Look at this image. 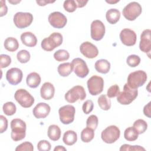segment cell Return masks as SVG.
I'll return each instance as SVG.
<instances>
[{
	"mask_svg": "<svg viewBox=\"0 0 151 151\" xmlns=\"http://www.w3.org/2000/svg\"><path fill=\"white\" fill-rule=\"evenodd\" d=\"M60 120L64 124H69L74 120L76 109L72 105H65L58 110Z\"/></svg>",
	"mask_w": 151,
	"mask_h": 151,
	"instance_id": "10",
	"label": "cell"
},
{
	"mask_svg": "<svg viewBox=\"0 0 151 151\" xmlns=\"http://www.w3.org/2000/svg\"><path fill=\"white\" fill-rule=\"evenodd\" d=\"M58 74L62 77L68 76L73 70L72 64L70 63H64L60 64L57 68Z\"/></svg>",
	"mask_w": 151,
	"mask_h": 151,
	"instance_id": "28",
	"label": "cell"
},
{
	"mask_svg": "<svg viewBox=\"0 0 151 151\" xmlns=\"http://www.w3.org/2000/svg\"><path fill=\"white\" fill-rule=\"evenodd\" d=\"M138 133L133 127H129L124 130V139L130 142H133L138 138Z\"/></svg>",
	"mask_w": 151,
	"mask_h": 151,
	"instance_id": "30",
	"label": "cell"
},
{
	"mask_svg": "<svg viewBox=\"0 0 151 151\" xmlns=\"http://www.w3.org/2000/svg\"><path fill=\"white\" fill-rule=\"evenodd\" d=\"M33 150H34L33 145L31 143L29 142H23L15 148L16 151H23V150L32 151Z\"/></svg>",
	"mask_w": 151,
	"mask_h": 151,
	"instance_id": "42",
	"label": "cell"
},
{
	"mask_svg": "<svg viewBox=\"0 0 151 151\" xmlns=\"http://www.w3.org/2000/svg\"><path fill=\"white\" fill-rule=\"evenodd\" d=\"M4 45L6 50L10 52H14L18 50L19 47V42L18 40L14 37H8L5 39Z\"/></svg>",
	"mask_w": 151,
	"mask_h": 151,
	"instance_id": "27",
	"label": "cell"
},
{
	"mask_svg": "<svg viewBox=\"0 0 151 151\" xmlns=\"http://www.w3.org/2000/svg\"><path fill=\"white\" fill-rule=\"evenodd\" d=\"M30 54L25 50H22L18 52L17 54V58L18 61L21 63H27L30 60Z\"/></svg>",
	"mask_w": 151,
	"mask_h": 151,
	"instance_id": "35",
	"label": "cell"
},
{
	"mask_svg": "<svg viewBox=\"0 0 151 151\" xmlns=\"http://www.w3.org/2000/svg\"><path fill=\"white\" fill-rule=\"evenodd\" d=\"M55 1H48L46 0H42V1H36V2L38 4L39 6H45L48 4L53 3Z\"/></svg>",
	"mask_w": 151,
	"mask_h": 151,
	"instance_id": "49",
	"label": "cell"
},
{
	"mask_svg": "<svg viewBox=\"0 0 151 151\" xmlns=\"http://www.w3.org/2000/svg\"><path fill=\"white\" fill-rule=\"evenodd\" d=\"M26 123L20 119H14L11 122L12 139L15 141H19L25 138L26 135Z\"/></svg>",
	"mask_w": 151,
	"mask_h": 151,
	"instance_id": "1",
	"label": "cell"
},
{
	"mask_svg": "<svg viewBox=\"0 0 151 151\" xmlns=\"http://www.w3.org/2000/svg\"><path fill=\"white\" fill-rule=\"evenodd\" d=\"M77 140V134L73 130H67L63 135V141L68 146L73 145Z\"/></svg>",
	"mask_w": 151,
	"mask_h": 151,
	"instance_id": "25",
	"label": "cell"
},
{
	"mask_svg": "<svg viewBox=\"0 0 151 151\" xmlns=\"http://www.w3.org/2000/svg\"><path fill=\"white\" fill-rule=\"evenodd\" d=\"M127 65L131 67H135L137 66L140 63V58L135 54L130 55L126 59Z\"/></svg>",
	"mask_w": 151,
	"mask_h": 151,
	"instance_id": "37",
	"label": "cell"
},
{
	"mask_svg": "<svg viewBox=\"0 0 151 151\" xmlns=\"http://www.w3.org/2000/svg\"><path fill=\"white\" fill-rule=\"evenodd\" d=\"M99 120L97 117L96 115L92 114L90 115L87 119L86 126L87 127H89L94 130H95L98 126Z\"/></svg>",
	"mask_w": 151,
	"mask_h": 151,
	"instance_id": "36",
	"label": "cell"
},
{
	"mask_svg": "<svg viewBox=\"0 0 151 151\" xmlns=\"http://www.w3.org/2000/svg\"><path fill=\"white\" fill-rule=\"evenodd\" d=\"M93 107L94 104L93 101L91 100H87L83 103L82 109L85 114H88L92 111V110H93Z\"/></svg>",
	"mask_w": 151,
	"mask_h": 151,
	"instance_id": "43",
	"label": "cell"
},
{
	"mask_svg": "<svg viewBox=\"0 0 151 151\" xmlns=\"http://www.w3.org/2000/svg\"><path fill=\"white\" fill-rule=\"evenodd\" d=\"M23 77V73L21 69L18 68H11L6 73V78L8 82L11 85H17L20 83Z\"/></svg>",
	"mask_w": 151,
	"mask_h": 151,
	"instance_id": "17",
	"label": "cell"
},
{
	"mask_svg": "<svg viewBox=\"0 0 151 151\" xmlns=\"http://www.w3.org/2000/svg\"><path fill=\"white\" fill-rule=\"evenodd\" d=\"M119 1H114V2H110V1H106L107 2L109 3V4H114V3H116L117 2H119Z\"/></svg>",
	"mask_w": 151,
	"mask_h": 151,
	"instance_id": "52",
	"label": "cell"
},
{
	"mask_svg": "<svg viewBox=\"0 0 151 151\" xmlns=\"http://www.w3.org/2000/svg\"><path fill=\"white\" fill-rule=\"evenodd\" d=\"M94 67L97 72L102 74H106L110 71V63L107 60L100 59L96 62Z\"/></svg>",
	"mask_w": 151,
	"mask_h": 151,
	"instance_id": "23",
	"label": "cell"
},
{
	"mask_svg": "<svg viewBox=\"0 0 151 151\" xmlns=\"http://www.w3.org/2000/svg\"><path fill=\"white\" fill-rule=\"evenodd\" d=\"M136 38L135 32L129 28H124L120 33V39L122 42L126 46L134 45L136 44Z\"/></svg>",
	"mask_w": 151,
	"mask_h": 151,
	"instance_id": "15",
	"label": "cell"
},
{
	"mask_svg": "<svg viewBox=\"0 0 151 151\" xmlns=\"http://www.w3.org/2000/svg\"><path fill=\"white\" fill-rule=\"evenodd\" d=\"M94 137V130L86 127L81 132V139L84 143H88L91 142Z\"/></svg>",
	"mask_w": 151,
	"mask_h": 151,
	"instance_id": "29",
	"label": "cell"
},
{
	"mask_svg": "<svg viewBox=\"0 0 151 151\" xmlns=\"http://www.w3.org/2000/svg\"><path fill=\"white\" fill-rule=\"evenodd\" d=\"M120 135V131L119 127L114 125H111L102 131L101 137L105 143L111 144L119 139Z\"/></svg>",
	"mask_w": 151,
	"mask_h": 151,
	"instance_id": "8",
	"label": "cell"
},
{
	"mask_svg": "<svg viewBox=\"0 0 151 151\" xmlns=\"http://www.w3.org/2000/svg\"><path fill=\"white\" fill-rule=\"evenodd\" d=\"M55 93V88L52 84L50 82L44 83L41 87L40 94L41 97L46 100L51 99Z\"/></svg>",
	"mask_w": 151,
	"mask_h": 151,
	"instance_id": "20",
	"label": "cell"
},
{
	"mask_svg": "<svg viewBox=\"0 0 151 151\" xmlns=\"http://www.w3.org/2000/svg\"><path fill=\"white\" fill-rule=\"evenodd\" d=\"M142 11V6L138 2H132L124 6L122 14L126 19L134 21L141 14Z\"/></svg>",
	"mask_w": 151,
	"mask_h": 151,
	"instance_id": "5",
	"label": "cell"
},
{
	"mask_svg": "<svg viewBox=\"0 0 151 151\" xmlns=\"http://www.w3.org/2000/svg\"><path fill=\"white\" fill-rule=\"evenodd\" d=\"M120 93V88L117 84H114L110 86L107 92V96L109 98H113L118 96Z\"/></svg>",
	"mask_w": 151,
	"mask_h": 151,
	"instance_id": "39",
	"label": "cell"
},
{
	"mask_svg": "<svg viewBox=\"0 0 151 151\" xmlns=\"http://www.w3.org/2000/svg\"><path fill=\"white\" fill-rule=\"evenodd\" d=\"M106 18L109 23L111 24H115L119 21L120 18V12L117 9H110L106 14Z\"/></svg>",
	"mask_w": 151,
	"mask_h": 151,
	"instance_id": "24",
	"label": "cell"
},
{
	"mask_svg": "<svg viewBox=\"0 0 151 151\" xmlns=\"http://www.w3.org/2000/svg\"><path fill=\"white\" fill-rule=\"evenodd\" d=\"M15 100L24 108H29L34 103V98L31 94L25 89L17 90L14 94Z\"/></svg>",
	"mask_w": 151,
	"mask_h": 151,
	"instance_id": "6",
	"label": "cell"
},
{
	"mask_svg": "<svg viewBox=\"0 0 151 151\" xmlns=\"http://www.w3.org/2000/svg\"><path fill=\"white\" fill-rule=\"evenodd\" d=\"M147 78V74L143 70H137L130 73L127 77V84L132 88L142 86Z\"/></svg>",
	"mask_w": 151,
	"mask_h": 151,
	"instance_id": "4",
	"label": "cell"
},
{
	"mask_svg": "<svg viewBox=\"0 0 151 151\" xmlns=\"http://www.w3.org/2000/svg\"><path fill=\"white\" fill-rule=\"evenodd\" d=\"M120 151H123V150H145V149L143 148V147H142L140 146H138V145L131 146L130 145L124 144L120 147Z\"/></svg>",
	"mask_w": 151,
	"mask_h": 151,
	"instance_id": "44",
	"label": "cell"
},
{
	"mask_svg": "<svg viewBox=\"0 0 151 151\" xmlns=\"http://www.w3.org/2000/svg\"><path fill=\"white\" fill-rule=\"evenodd\" d=\"M105 26L100 20H94L91 24V37L95 41L101 40L105 34Z\"/></svg>",
	"mask_w": 151,
	"mask_h": 151,
	"instance_id": "14",
	"label": "cell"
},
{
	"mask_svg": "<svg viewBox=\"0 0 151 151\" xmlns=\"http://www.w3.org/2000/svg\"><path fill=\"white\" fill-rule=\"evenodd\" d=\"M41 81V77L39 74L36 72L29 73L26 78V83L28 86L31 88H37L40 84Z\"/></svg>",
	"mask_w": 151,
	"mask_h": 151,
	"instance_id": "22",
	"label": "cell"
},
{
	"mask_svg": "<svg viewBox=\"0 0 151 151\" xmlns=\"http://www.w3.org/2000/svg\"><path fill=\"white\" fill-rule=\"evenodd\" d=\"M21 40L23 44L29 47H33L37 45L36 36L31 32H25L21 35Z\"/></svg>",
	"mask_w": 151,
	"mask_h": 151,
	"instance_id": "21",
	"label": "cell"
},
{
	"mask_svg": "<svg viewBox=\"0 0 151 151\" xmlns=\"http://www.w3.org/2000/svg\"><path fill=\"white\" fill-rule=\"evenodd\" d=\"M87 87L90 94L97 96L103 91L104 87V80L98 76H93L87 82Z\"/></svg>",
	"mask_w": 151,
	"mask_h": 151,
	"instance_id": "9",
	"label": "cell"
},
{
	"mask_svg": "<svg viewBox=\"0 0 151 151\" xmlns=\"http://www.w3.org/2000/svg\"><path fill=\"white\" fill-rule=\"evenodd\" d=\"M9 3H11V4H17V3H19V2H20V1H14V2H13V1H8Z\"/></svg>",
	"mask_w": 151,
	"mask_h": 151,
	"instance_id": "51",
	"label": "cell"
},
{
	"mask_svg": "<svg viewBox=\"0 0 151 151\" xmlns=\"http://www.w3.org/2000/svg\"><path fill=\"white\" fill-rule=\"evenodd\" d=\"M61 130L60 127L55 124L50 125L48 129V136L52 141H57L61 137Z\"/></svg>",
	"mask_w": 151,
	"mask_h": 151,
	"instance_id": "26",
	"label": "cell"
},
{
	"mask_svg": "<svg viewBox=\"0 0 151 151\" xmlns=\"http://www.w3.org/2000/svg\"><path fill=\"white\" fill-rule=\"evenodd\" d=\"M150 34H151L150 29H145L140 35L139 48L142 52L145 53L150 52L151 50Z\"/></svg>",
	"mask_w": 151,
	"mask_h": 151,
	"instance_id": "18",
	"label": "cell"
},
{
	"mask_svg": "<svg viewBox=\"0 0 151 151\" xmlns=\"http://www.w3.org/2000/svg\"><path fill=\"white\" fill-rule=\"evenodd\" d=\"M77 4V6L78 8H82L88 2V1H84V0H76L75 1Z\"/></svg>",
	"mask_w": 151,
	"mask_h": 151,
	"instance_id": "48",
	"label": "cell"
},
{
	"mask_svg": "<svg viewBox=\"0 0 151 151\" xmlns=\"http://www.w3.org/2000/svg\"><path fill=\"white\" fill-rule=\"evenodd\" d=\"M133 127L137 131L138 134L143 133L147 129V124L146 121L143 119H138L136 120L133 125Z\"/></svg>",
	"mask_w": 151,
	"mask_h": 151,
	"instance_id": "32",
	"label": "cell"
},
{
	"mask_svg": "<svg viewBox=\"0 0 151 151\" xmlns=\"http://www.w3.org/2000/svg\"><path fill=\"white\" fill-rule=\"evenodd\" d=\"M48 22L50 25L55 28H63L67 24L66 17L60 12L55 11L48 15Z\"/></svg>",
	"mask_w": 151,
	"mask_h": 151,
	"instance_id": "13",
	"label": "cell"
},
{
	"mask_svg": "<svg viewBox=\"0 0 151 151\" xmlns=\"http://www.w3.org/2000/svg\"><path fill=\"white\" fill-rule=\"evenodd\" d=\"M63 7L68 12H73L76 10L77 4L74 0H67L64 2Z\"/></svg>",
	"mask_w": 151,
	"mask_h": 151,
	"instance_id": "38",
	"label": "cell"
},
{
	"mask_svg": "<svg viewBox=\"0 0 151 151\" xmlns=\"http://www.w3.org/2000/svg\"><path fill=\"white\" fill-rule=\"evenodd\" d=\"M143 113L146 116L150 118V102H149L148 104L145 106L143 108Z\"/></svg>",
	"mask_w": 151,
	"mask_h": 151,
	"instance_id": "47",
	"label": "cell"
},
{
	"mask_svg": "<svg viewBox=\"0 0 151 151\" xmlns=\"http://www.w3.org/2000/svg\"><path fill=\"white\" fill-rule=\"evenodd\" d=\"M1 126H0V133H2L5 132L8 128V120L3 115L0 116Z\"/></svg>",
	"mask_w": 151,
	"mask_h": 151,
	"instance_id": "45",
	"label": "cell"
},
{
	"mask_svg": "<svg viewBox=\"0 0 151 151\" xmlns=\"http://www.w3.org/2000/svg\"><path fill=\"white\" fill-rule=\"evenodd\" d=\"M50 106L45 103H38L33 109V115L37 119H44L50 113Z\"/></svg>",
	"mask_w": 151,
	"mask_h": 151,
	"instance_id": "19",
	"label": "cell"
},
{
	"mask_svg": "<svg viewBox=\"0 0 151 151\" xmlns=\"http://www.w3.org/2000/svg\"><path fill=\"white\" fill-rule=\"evenodd\" d=\"M1 17L5 15L8 12V8L5 4V1L1 0Z\"/></svg>",
	"mask_w": 151,
	"mask_h": 151,
	"instance_id": "46",
	"label": "cell"
},
{
	"mask_svg": "<svg viewBox=\"0 0 151 151\" xmlns=\"http://www.w3.org/2000/svg\"><path fill=\"white\" fill-rule=\"evenodd\" d=\"M71 64L73 67V71L77 77L84 78L88 75L89 69L86 63L83 59L76 58L72 60Z\"/></svg>",
	"mask_w": 151,
	"mask_h": 151,
	"instance_id": "12",
	"label": "cell"
},
{
	"mask_svg": "<svg viewBox=\"0 0 151 151\" xmlns=\"http://www.w3.org/2000/svg\"><path fill=\"white\" fill-rule=\"evenodd\" d=\"M51 148L50 143L45 140H41L37 144V149L40 151H49Z\"/></svg>",
	"mask_w": 151,
	"mask_h": 151,
	"instance_id": "40",
	"label": "cell"
},
{
	"mask_svg": "<svg viewBox=\"0 0 151 151\" xmlns=\"http://www.w3.org/2000/svg\"><path fill=\"white\" fill-rule=\"evenodd\" d=\"M137 88H132L126 83L123 87V90L117 96V100L121 104L128 105L137 97Z\"/></svg>",
	"mask_w": 151,
	"mask_h": 151,
	"instance_id": "3",
	"label": "cell"
},
{
	"mask_svg": "<svg viewBox=\"0 0 151 151\" xmlns=\"http://www.w3.org/2000/svg\"><path fill=\"white\" fill-rule=\"evenodd\" d=\"M80 51L87 58H96L99 54V50L97 47L88 41L84 42L80 45Z\"/></svg>",
	"mask_w": 151,
	"mask_h": 151,
	"instance_id": "16",
	"label": "cell"
},
{
	"mask_svg": "<svg viewBox=\"0 0 151 151\" xmlns=\"http://www.w3.org/2000/svg\"><path fill=\"white\" fill-rule=\"evenodd\" d=\"M0 61H1V68H4L8 67L11 63V57L6 54L0 55Z\"/></svg>",
	"mask_w": 151,
	"mask_h": 151,
	"instance_id": "41",
	"label": "cell"
},
{
	"mask_svg": "<svg viewBox=\"0 0 151 151\" xmlns=\"http://www.w3.org/2000/svg\"><path fill=\"white\" fill-rule=\"evenodd\" d=\"M54 151H66L67 149L63 146H57L54 149Z\"/></svg>",
	"mask_w": 151,
	"mask_h": 151,
	"instance_id": "50",
	"label": "cell"
},
{
	"mask_svg": "<svg viewBox=\"0 0 151 151\" xmlns=\"http://www.w3.org/2000/svg\"><path fill=\"white\" fill-rule=\"evenodd\" d=\"M54 58L57 61H64L68 60L70 58L69 52L65 50H58L54 54Z\"/></svg>",
	"mask_w": 151,
	"mask_h": 151,
	"instance_id": "33",
	"label": "cell"
},
{
	"mask_svg": "<svg viewBox=\"0 0 151 151\" xmlns=\"http://www.w3.org/2000/svg\"><path fill=\"white\" fill-rule=\"evenodd\" d=\"M97 103L99 107L103 110H108L111 107V101L105 94H102L99 96Z\"/></svg>",
	"mask_w": 151,
	"mask_h": 151,
	"instance_id": "31",
	"label": "cell"
},
{
	"mask_svg": "<svg viewBox=\"0 0 151 151\" xmlns=\"http://www.w3.org/2000/svg\"><path fill=\"white\" fill-rule=\"evenodd\" d=\"M86 97L85 90L81 86H74L65 93L64 96L65 100L70 103H75L78 100H84Z\"/></svg>",
	"mask_w": 151,
	"mask_h": 151,
	"instance_id": "7",
	"label": "cell"
},
{
	"mask_svg": "<svg viewBox=\"0 0 151 151\" xmlns=\"http://www.w3.org/2000/svg\"><path fill=\"white\" fill-rule=\"evenodd\" d=\"M13 21L17 28L23 29L31 24L33 21V15L29 12H18L14 15Z\"/></svg>",
	"mask_w": 151,
	"mask_h": 151,
	"instance_id": "11",
	"label": "cell"
},
{
	"mask_svg": "<svg viewBox=\"0 0 151 151\" xmlns=\"http://www.w3.org/2000/svg\"><path fill=\"white\" fill-rule=\"evenodd\" d=\"M63 35L59 32H53L41 41V47L46 51H51L63 43Z\"/></svg>",
	"mask_w": 151,
	"mask_h": 151,
	"instance_id": "2",
	"label": "cell"
},
{
	"mask_svg": "<svg viewBox=\"0 0 151 151\" xmlns=\"http://www.w3.org/2000/svg\"><path fill=\"white\" fill-rule=\"evenodd\" d=\"M2 110L5 114L7 116H12L15 113L17 108L14 103L9 101L4 104L2 106Z\"/></svg>",
	"mask_w": 151,
	"mask_h": 151,
	"instance_id": "34",
	"label": "cell"
}]
</instances>
